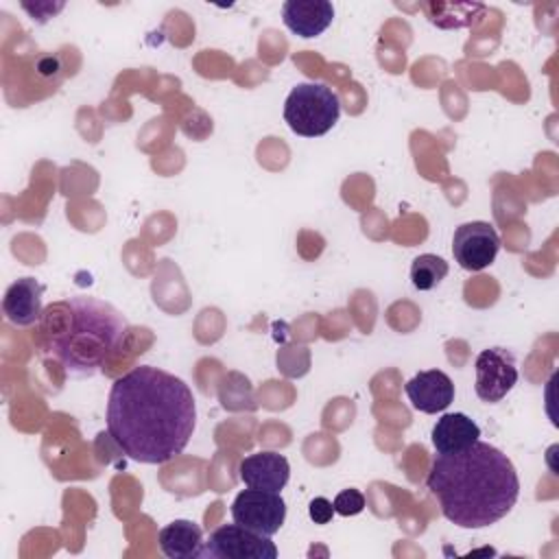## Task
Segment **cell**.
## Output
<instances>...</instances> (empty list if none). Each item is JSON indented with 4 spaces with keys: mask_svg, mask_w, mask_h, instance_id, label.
<instances>
[{
    "mask_svg": "<svg viewBox=\"0 0 559 559\" xmlns=\"http://www.w3.org/2000/svg\"><path fill=\"white\" fill-rule=\"evenodd\" d=\"M197 426L190 386L151 365L116 378L107 397V432L131 461L162 465L181 454Z\"/></svg>",
    "mask_w": 559,
    "mask_h": 559,
    "instance_id": "1",
    "label": "cell"
},
{
    "mask_svg": "<svg viewBox=\"0 0 559 559\" xmlns=\"http://www.w3.org/2000/svg\"><path fill=\"white\" fill-rule=\"evenodd\" d=\"M426 487L448 522L461 528H485L502 520L518 502L520 478L511 459L491 443L435 454Z\"/></svg>",
    "mask_w": 559,
    "mask_h": 559,
    "instance_id": "2",
    "label": "cell"
},
{
    "mask_svg": "<svg viewBox=\"0 0 559 559\" xmlns=\"http://www.w3.org/2000/svg\"><path fill=\"white\" fill-rule=\"evenodd\" d=\"M46 314L55 321L46 330L48 352L70 378L96 376L129 330L124 314L96 297H68Z\"/></svg>",
    "mask_w": 559,
    "mask_h": 559,
    "instance_id": "3",
    "label": "cell"
},
{
    "mask_svg": "<svg viewBox=\"0 0 559 559\" xmlns=\"http://www.w3.org/2000/svg\"><path fill=\"white\" fill-rule=\"evenodd\" d=\"M341 116L336 92L323 83H299L284 103V120L301 138L325 135Z\"/></svg>",
    "mask_w": 559,
    "mask_h": 559,
    "instance_id": "4",
    "label": "cell"
},
{
    "mask_svg": "<svg viewBox=\"0 0 559 559\" xmlns=\"http://www.w3.org/2000/svg\"><path fill=\"white\" fill-rule=\"evenodd\" d=\"M277 546L269 535H260L240 524H223L203 542L201 559H275Z\"/></svg>",
    "mask_w": 559,
    "mask_h": 559,
    "instance_id": "5",
    "label": "cell"
},
{
    "mask_svg": "<svg viewBox=\"0 0 559 559\" xmlns=\"http://www.w3.org/2000/svg\"><path fill=\"white\" fill-rule=\"evenodd\" d=\"M231 518L236 524L260 535L273 537L286 520V502L275 491L245 489L231 502Z\"/></svg>",
    "mask_w": 559,
    "mask_h": 559,
    "instance_id": "6",
    "label": "cell"
},
{
    "mask_svg": "<svg viewBox=\"0 0 559 559\" xmlns=\"http://www.w3.org/2000/svg\"><path fill=\"white\" fill-rule=\"evenodd\" d=\"M500 251V236L491 223L469 221L454 229L452 255L465 271H483Z\"/></svg>",
    "mask_w": 559,
    "mask_h": 559,
    "instance_id": "7",
    "label": "cell"
},
{
    "mask_svg": "<svg viewBox=\"0 0 559 559\" xmlns=\"http://www.w3.org/2000/svg\"><path fill=\"white\" fill-rule=\"evenodd\" d=\"M518 382L515 356L507 347H487L476 358V395L487 402H500Z\"/></svg>",
    "mask_w": 559,
    "mask_h": 559,
    "instance_id": "8",
    "label": "cell"
},
{
    "mask_svg": "<svg viewBox=\"0 0 559 559\" xmlns=\"http://www.w3.org/2000/svg\"><path fill=\"white\" fill-rule=\"evenodd\" d=\"M238 476L251 489L280 493L290 478V465L284 454L273 450H262L245 456L238 463Z\"/></svg>",
    "mask_w": 559,
    "mask_h": 559,
    "instance_id": "9",
    "label": "cell"
},
{
    "mask_svg": "<svg viewBox=\"0 0 559 559\" xmlns=\"http://www.w3.org/2000/svg\"><path fill=\"white\" fill-rule=\"evenodd\" d=\"M44 284L35 277L15 280L2 297V314L15 328L35 325L44 317Z\"/></svg>",
    "mask_w": 559,
    "mask_h": 559,
    "instance_id": "10",
    "label": "cell"
},
{
    "mask_svg": "<svg viewBox=\"0 0 559 559\" xmlns=\"http://www.w3.org/2000/svg\"><path fill=\"white\" fill-rule=\"evenodd\" d=\"M404 391H406L413 408L428 413V415L445 411L454 400V384H452L450 376L439 369L419 371L404 384Z\"/></svg>",
    "mask_w": 559,
    "mask_h": 559,
    "instance_id": "11",
    "label": "cell"
},
{
    "mask_svg": "<svg viewBox=\"0 0 559 559\" xmlns=\"http://www.w3.org/2000/svg\"><path fill=\"white\" fill-rule=\"evenodd\" d=\"M286 28L304 39L321 35L334 20V7L328 0H288L282 7Z\"/></svg>",
    "mask_w": 559,
    "mask_h": 559,
    "instance_id": "12",
    "label": "cell"
},
{
    "mask_svg": "<svg viewBox=\"0 0 559 559\" xmlns=\"http://www.w3.org/2000/svg\"><path fill=\"white\" fill-rule=\"evenodd\" d=\"M480 428L474 419H469L463 413H445L437 419L430 432V441L437 454H450L459 452L474 441H478Z\"/></svg>",
    "mask_w": 559,
    "mask_h": 559,
    "instance_id": "13",
    "label": "cell"
},
{
    "mask_svg": "<svg viewBox=\"0 0 559 559\" xmlns=\"http://www.w3.org/2000/svg\"><path fill=\"white\" fill-rule=\"evenodd\" d=\"M157 542L168 559H194L201 557L203 531L192 520H173L157 533Z\"/></svg>",
    "mask_w": 559,
    "mask_h": 559,
    "instance_id": "14",
    "label": "cell"
},
{
    "mask_svg": "<svg viewBox=\"0 0 559 559\" xmlns=\"http://www.w3.org/2000/svg\"><path fill=\"white\" fill-rule=\"evenodd\" d=\"M448 271L450 266L443 258L435 253H421L411 264V282L417 290H432L445 280Z\"/></svg>",
    "mask_w": 559,
    "mask_h": 559,
    "instance_id": "15",
    "label": "cell"
},
{
    "mask_svg": "<svg viewBox=\"0 0 559 559\" xmlns=\"http://www.w3.org/2000/svg\"><path fill=\"white\" fill-rule=\"evenodd\" d=\"M334 513L338 515H356L365 509V496L358 489H345L334 498Z\"/></svg>",
    "mask_w": 559,
    "mask_h": 559,
    "instance_id": "16",
    "label": "cell"
},
{
    "mask_svg": "<svg viewBox=\"0 0 559 559\" xmlns=\"http://www.w3.org/2000/svg\"><path fill=\"white\" fill-rule=\"evenodd\" d=\"M308 515H310V520L314 524H328L332 520V515H334V504L328 498L317 496L308 504Z\"/></svg>",
    "mask_w": 559,
    "mask_h": 559,
    "instance_id": "17",
    "label": "cell"
}]
</instances>
